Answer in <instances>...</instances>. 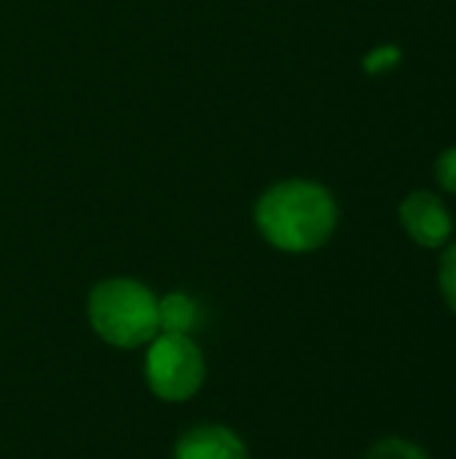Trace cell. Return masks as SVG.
<instances>
[{"instance_id":"cell-9","label":"cell","mask_w":456,"mask_h":459,"mask_svg":"<svg viewBox=\"0 0 456 459\" xmlns=\"http://www.w3.org/2000/svg\"><path fill=\"white\" fill-rule=\"evenodd\" d=\"M398 62H400V51L395 46H382V48H376V51H371L366 56V73L376 75V73L392 70Z\"/></svg>"},{"instance_id":"cell-4","label":"cell","mask_w":456,"mask_h":459,"mask_svg":"<svg viewBox=\"0 0 456 459\" xmlns=\"http://www.w3.org/2000/svg\"><path fill=\"white\" fill-rule=\"evenodd\" d=\"M400 223L422 247H441L452 234V215L430 191H414L400 204Z\"/></svg>"},{"instance_id":"cell-5","label":"cell","mask_w":456,"mask_h":459,"mask_svg":"<svg viewBox=\"0 0 456 459\" xmlns=\"http://www.w3.org/2000/svg\"><path fill=\"white\" fill-rule=\"evenodd\" d=\"M172 459H250L242 438L223 425H199L188 430Z\"/></svg>"},{"instance_id":"cell-1","label":"cell","mask_w":456,"mask_h":459,"mask_svg":"<svg viewBox=\"0 0 456 459\" xmlns=\"http://www.w3.org/2000/svg\"><path fill=\"white\" fill-rule=\"evenodd\" d=\"M339 212L333 196L312 180H285L271 186L255 204L261 237L282 253H312L323 247Z\"/></svg>"},{"instance_id":"cell-3","label":"cell","mask_w":456,"mask_h":459,"mask_svg":"<svg viewBox=\"0 0 456 459\" xmlns=\"http://www.w3.org/2000/svg\"><path fill=\"white\" fill-rule=\"evenodd\" d=\"M204 374L207 368H204L202 350L191 336L159 333L148 344L145 382L156 398L167 403H183L202 390Z\"/></svg>"},{"instance_id":"cell-8","label":"cell","mask_w":456,"mask_h":459,"mask_svg":"<svg viewBox=\"0 0 456 459\" xmlns=\"http://www.w3.org/2000/svg\"><path fill=\"white\" fill-rule=\"evenodd\" d=\"M438 280H441V293H443L446 304L452 307V312H456V242L441 258Z\"/></svg>"},{"instance_id":"cell-7","label":"cell","mask_w":456,"mask_h":459,"mask_svg":"<svg viewBox=\"0 0 456 459\" xmlns=\"http://www.w3.org/2000/svg\"><path fill=\"white\" fill-rule=\"evenodd\" d=\"M366 459H430L417 444L403 441V438H384L379 441Z\"/></svg>"},{"instance_id":"cell-10","label":"cell","mask_w":456,"mask_h":459,"mask_svg":"<svg viewBox=\"0 0 456 459\" xmlns=\"http://www.w3.org/2000/svg\"><path fill=\"white\" fill-rule=\"evenodd\" d=\"M435 175H438V183L456 194V148H449L438 156V164H435Z\"/></svg>"},{"instance_id":"cell-2","label":"cell","mask_w":456,"mask_h":459,"mask_svg":"<svg viewBox=\"0 0 456 459\" xmlns=\"http://www.w3.org/2000/svg\"><path fill=\"white\" fill-rule=\"evenodd\" d=\"M86 309L94 333L118 350H134L159 336V299L137 280H102L89 293Z\"/></svg>"},{"instance_id":"cell-6","label":"cell","mask_w":456,"mask_h":459,"mask_svg":"<svg viewBox=\"0 0 456 459\" xmlns=\"http://www.w3.org/2000/svg\"><path fill=\"white\" fill-rule=\"evenodd\" d=\"M196 325H199V309L191 296L167 293L164 299H159V333L191 336Z\"/></svg>"}]
</instances>
